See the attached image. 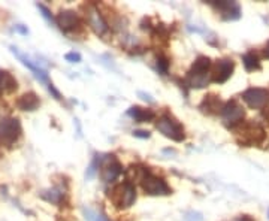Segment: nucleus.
<instances>
[{
	"mask_svg": "<svg viewBox=\"0 0 269 221\" xmlns=\"http://www.w3.org/2000/svg\"><path fill=\"white\" fill-rule=\"evenodd\" d=\"M211 67L212 63L208 57L201 56L198 60L192 64L189 73H187V84L192 89H205L211 82Z\"/></svg>",
	"mask_w": 269,
	"mask_h": 221,
	"instance_id": "1",
	"label": "nucleus"
},
{
	"mask_svg": "<svg viewBox=\"0 0 269 221\" xmlns=\"http://www.w3.org/2000/svg\"><path fill=\"white\" fill-rule=\"evenodd\" d=\"M21 123L18 118L5 117L0 118V145L2 147H12L21 136Z\"/></svg>",
	"mask_w": 269,
	"mask_h": 221,
	"instance_id": "2",
	"label": "nucleus"
},
{
	"mask_svg": "<svg viewBox=\"0 0 269 221\" xmlns=\"http://www.w3.org/2000/svg\"><path fill=\"white\" fill-rule=\"evenodd\" d=\"M111 200L118 209H127L136 202V189L130 181H126L112 190Z\"/></svg>",
	"mask_w": 269,
	"mask_h": 221,
	"instance_id": "3",
	"label": "nucleus"
},
{
	"mask_svg": "<svg viewBox=\"0 0 269 221\" xmlns=\"http://www.w3.org/2000/svg\"><path fill=\"white\" fill-rule=\"evenodd\" d=\"M156 128L163 135L166 136L168 139H172L175 142H183L186 139V131H184V127L181 126L172 115H162L157 123H156Z\"/></svg>",
	"mask_w": 269,
	"mask_h": 221,
	"instance_id": "4",
	"label": "nucleus"
},
{
	"mask_svg": "<svg viewBox=\"0 0 269 221\" xmlns=\"http://www.w3.org/2000/svg\"><path fill=\"white\" fill-rule=\"evenodd\" d=\"M220 115H221V120L225 123V126L229 127V128H235L236 126H239L245 117V112H244V108L238 103V100L232 99L229 102H226L220 111Z\"/></svg>",
	"mask_w": 269,
	"mask_h": 221,
	"instance_id": "5",
	"label": "nucleus"
},
{
	"mask_svg": "<svg viewBox=\"0 0 269 221\" xmlns=\"http://www.w3.org/2000/svg\"><path fill=\"white\" fill-rule=\"evenodd\" d=\"M141 186H142V190L145 191V194H150V196H168L172 193L166 181L160 176L153 175L151 172H148L142 178Z\"/></svg>",
	"mask_w": 269,
	"mask_h": 221,
	"instance_id": "6",
	"label": "nucleus"
},
{
	"mask_svg": "<svg viewBox=\"0 0 269 221\" xmlns=\"http://www.w3.org/2000/svg\"><path fill=\"white\" fill-rule=\"evenodd\" d=\"M85 17L87 23L92 27V30L96 33L98 36H105L108 32V24L101 14V11L95 5H87L85 6Z\"/></svg>",
	"mask_w": 269,
	"mask_h": 221,
	"instance_id": "7",
	"label": "nucleus"
},
{
	"mask_svg": "<svg viewBox=\"0 0 269 221\" xmlns=\"http://www.w3.org/2000/svg\"><path fill=\"white\" fill-rule=\"evenodd\" d=\"M235 70V63L232 59H221L214 64V69L211 72V81L217 84L226 82Z\"/></svg>",
	"mask_w": 269,
	"mask_h": 221,
	"instance_id": "8",
	"label": "nucleus"
},
{
	"mask_svg": "<svg viewBox=\"0 0 269 221\" xmlns=\"http://www.w3.org/2000/svg\"><path fill=\"white\" fill-rule=\"evenodd\" d=\"M242 139L239 141V144H244L245 147H251L254 144H260L265 138V130L259 124H245L241 130Z\"/></svg>",
	"mask_w": 269,
	"mask_h": 221,
	"instance_id": "9",
	"label": "nucleus"
},
{
	"mask_svg": "<svg viewBox=\"0 0 269 221\" xmlns=\"http://www.w3.org/2000/svg\"><path fill=\"white\" fill-rule=\"evenodd\" d=\"M242 100L247 103V106H250L251 109H260L265 106L266 100H268V92L265 89H248L242 93Z\"/></svg>",
	"mask_w": 269,
	"mask_h": 221,
	"instance_id": "10",
	"label": "nucleus"
},
{
	"mask_svg": "<svg viewBox=\"0 0 269 221\" xmlns=\"http://www.w3.org/2000/svg\"><path fill=\"white\" fill-rule=\"evenodd\" d=\"M56 23L57 26L60 27V30L65 33L75 32L79 26H81V21H79V17L75 11H62L57 18H56Z\"/></svg>",
	"mask_w": 269,
	"mask_h": 221,
	"instance_id": "11",
	"label": "nucleus"
},
{
	"mask_svg": "<svg viewBox=\"0 0 269 221\" xmlns=\"http://www.w3.org/2000/svg\"><path fill=\"white\" fill-rule=\"evenodd\" d=\"M123 172V166L121 163L114 158V156H111V158H108L103 164H102V170H101V176L102 181L109 184V183H114Z\"/></svg>",
	"mask_w": 269,
	"mask_h": 221,
	"instance_id": "12",
	"label": "nucleus"
},
{
	"mask_svg": "<svg viewBox=\"0 0 269 221\" xmlns=\"http://www.w3.org/2000/svg\"><path fill=\"white\" fill-rule=\"evenodd\" d=\"M9 48H11V53H12V54H14V56H15V57L21 62L23 66L29 67V69L33 72V75L37 78V79H39V81L47 82V84L50 82V81H48V73H47V70H45V69H42V67H39L36 63H33V62H32V60H30L26 54H23L18 48H15V47H9Z\"/></svg>",
	"mask_w": 269,
	"mask_h": 221,
	"instance_id": "13",
	"label": "nucleus"
},
{
	"mask_svg": "<svg viewBox=\"0 0 269 221\" xmlns=\"http://www.w3.org/2000/svg\"><path fill=\"white\" fill-rule=\"evenodd\" d=\"M211 5L221 14V18L226 21H235L241 17V8L235 2H211Z\"/></svg>",
	"mask_w": 269,
	"mask_h": 221,
	"instance_id": "14",
	"label": "nucleus"
},
{
	"mask_svg": "<svg viewBox=\"0 0 269 221\" xmlns=\"http://www.w3.org/2000/svg\"><path fill=\"white\" fill-rule=\"evenodd\" d=\"M40 105V99L39 96L33 93V92H29L26 95L20 96L18 100H17V106L18 109L21 111H27V112H32V111H36Z\"/></svg>",
	"mask_w": 269,
	"mask_h": 221,
	"instance_id": "15",
	"label": "nucleus"
},
{
	"mask_svg": "<svg viewBox=\"0 0 269 221\" xmlns=\"http://www.w3.org/2000/svg\"><path fill=\"white\" fill-rule=\"evenodd\" d=\"M127 115L132 117L138 123H150L156 118V114L151 109H144V108H139V106H132L127 111Z\"/></svg>",
	"mask_w": 269,
	"mask_h": 221,
	"instance_id": "16",
	"label": "nucleus"
},
{
	"mask_svg": "<svg viewBox=\"0 0 269 221\" xmlns=\"http://www.w3.org/2000/svg\"><path fill=\"white\" fill-rule=\"evenodd\" d=\"M223 105L225 103H221V100L218 99V96L209 95L205 96V99L202 100L199 108H201L203 112H206V114H217V112L221 111Z\"/></svg>",
	"mask_w": 269,
	"mask_h": 221,
	"instance_id": "17",
	"label": "nucleus"
},
{
	"mask_svg": "<svg viewBox=\"0 0 269 221\" xmlns=\"http://www.w3.org/2000/svg\"><path fill=\"white\" fill-rule=\"evenodd\" d=\"M18 87L17 79L12 76V73L6 70H0V92L3 93H14Z\"/></svg>",
	"mask_w": 269,
	"mask_h": 221,
	"instance_id": "18",
	"label": "nucleus"
},
{
	"mask_svg": "<svg viewBox=\"0 0 269 221\" xmlns=\"http://www.w3.org/2000/svg\"><path fill=\"white\" fill-rule=\"evenodd\" d=\"M40 197H42L43 200L50 202V203L59 205V203L63 200V197H65V190L59 189V187L51 190H45V191L40 193Z\"/></svg>",
	"mask_w": 269,
	"mask_h": 221,
	"instance_id": "19",
	"label": "nucleus"
},
{
	"mask_svg": "<svg viewBox=\"0 0 269 221\" xmlns=\"http://www.w3.org/2000/svg\"><path fill=\"white\" fill-rule=\"evenodd\" d=\"M242 63L244 67L248 70V72H253V70H259L260 69V60L259 57L254 54V53H247L242 56Z\"/></svg>",
	"mask_w": 269,
	"mask_h": 221,
	"instance_id": "20",
	"label": "nucleus"
},
{
	"mask_svg": "<svg viewBox=\"0 0 269 221\" xmlns=\"http://www.w3.org/2000/svg\"><path fill=\"white\" fill-rule=\"evenodd\" d=\"M156 63H157V69H159L160 75H166V73H168L169 59L166 57V56H163V54L157 56V60H156Z\"/></svg>",
	"mask_w": 269,
	"mask_h": 221,
	"instance_id": "21",
	"label": "nucleus"
},
{
	"mask_svg": "<svg viewBox=\"0 0 269 221\" xmlns=\"http://www.w3.org/2000/svg\"><path fill=\"white\" fill-rule=\"evenodd\" d=\"M98 169H99V160H98V157L95 158L93 161H92V164L88 166V169H87V180H92L95 175H96V172H98Z\"/></svg>",
	"mask_w": 269,
	"mask_h": 221,
	"instance_id": "22",
	"label": "nucleus"
},
{
	"mask_svg": "<svg viewBox=\"0 0 269 221\" xmlns=\"http://www.w3.org/2000/svg\"><path fill=\"white\" fill-rule=\"evenodd\" d=\"M37 9L42 12V17H43L48 23H53V21H54V18H53V15H51V11H50L47 6H43V5H39V3H37Z\"/></svg>",
	"mask_w": 269,
	"mask_h": 221,
	"instance_id": "23",
	"label": "nucleus"
},
{
	"mask_svg": "<svg viewBox=\"0 0 269 221\" xmlns=\"http://www.w3.org/2000/svg\"><path fill=\"white\" fill-rule=\"evenodd\" d=\"M186 221H203V215L198 211H189L184 217Z\"/></svg>",
	"mask_w": 269,
	"mask_h": 221,
	"instance_id": "24",
	"label": "nucleus"
},
{
	"mask_svg": "<svg viewBox=\"0 0 269 221\" xmlns=\"http://www.w3.org/2000/svg\"><path fill=\"white\" fill-rule=\"evenodd\" d=\"M65 59H66V62H69V63H79L82 57H81L79 53L72 51V53H67L66 56H65Z\"/></svg>",
	"mask_w": 269,
	"mask_h": 221,
	"instance_id": "25",
	"label": "nucleus"
},
{
	"mask_svg": "<svg viewBox=\"0 0 269 221\" xmlns=\"http://www.w3.org/2000/svg\"><path fill=\"white\" fill-rule=\"evenodd\" d=\"M85 215H87V218L88 221H106L102 215H98V214H95L93 211H90V209H87L85 211Z\"/></svg>",
	"mask_w": 269,
	"mask_h": 221,
	"instance_id": "26",
	"label": "nucleus"
},
{
	"mask_svg": "<svg viewBox=\"0 0 269 221\" xmlns=\"http://www.w3.org/2000/svg\"><path fill=\"white\" fill-rule=\"evenodd\" d=\"M47 85H48V90H50V93H51V95L54 96L57 100H62V95H60V92L54 87V84H53V82H48Z\"/></svg>",
	"mask_w": 269,
	"mask_h": 221,
	"instance_id": "27",
	"label": "nucleus"
},
{
	"mask_svg": "<svg viewBox=\"0 0 269 221\" xmlns=\"http://www.w3.org/2000/svg\"><path fill=\"white\" fill-rule=\"evenodd\" d=\"M133 136L134 138H141V139H148L151 136V133L147 131V130H134Z\"/></svg>",
	"mask_w": 269,
	"mask_h": 221,
	"instance_id": "28",
	"label": "nucleus"
},
{
	"mask_svg": "<svg viewBox=\"0 0 269 221\" xmlns=\"http://www.w3.org/2000/svg\"><path fill=\"white\" fill-rule=\"evenodd\" d=\"M138 96H141V99H144V100H147V102H150V103L154 102V99H151V96L144 93V92H138Z\"/></svg>",
	"mask_w": 269,
	"mask_h": 221,
	"instance_id": "29",
	"label": "nucleus"
},
{
	"mask_svg": "<svg viewBox=\"0 0 269 221\" xmlns=\"http://www.w3.org/2000/svg\"><path fill=\"white\" fill-rule=\"evenodd\" d=\"M234 221H254V220H253L250 215H241V217H238V218Z\"/></svg>",
	"mask_w": 269,
	"mask_h": 221,
	"instance_id": "30",
	"label": "nucleus"
},
{
	"mask_svg": "<svg viewBox=\"0 0 269 221\" xmlns=\"http://www.w3.org/2000/svg\"><path fill=\"white\" fill-rule=\"evenodd\" d=\"M15 29H17V32L23 33V34H27V33H29V30H27L26 27H23V26H17Z\"/></svg>",
	"mask_w": 269,
	"mask_h": 221,
	"instance_id": "31",
	"label": "nucleus"
},
{
	"mask_svg": "<svg viewBox=\"0 0 269 221\" xmlns=\"http://www.w3.org/2000/svg\"><path fill=\"white\" fill-rule=\"evenodd\" d=\"M265 57H268L269 59V43L266 45V48H265Z\"/></svg>",
	"mask_w": 269,
	"mask_h": 221,
	"instance_id": "32",
	"label": "nucleus"
},
{
	"mask_svg": "<svg viewBox=\"0 0 269 221\" xmlns=\"http://www.w3.org/2000/svg\"><path fill=\"white\" fill-rule=\"evenodd\" d=\"M0 96H2V92H0Z\"/></svg>",
	"mask_w": 269,
	"mask_h": 221,
	"instance_id": "33",
	"label": "nucleus"
}]
</instances>
